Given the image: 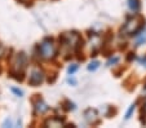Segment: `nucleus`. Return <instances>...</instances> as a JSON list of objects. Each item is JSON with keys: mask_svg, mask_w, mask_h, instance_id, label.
Returning a JSON list of instances; mask_svg holds the SVG:
<instances>
[{"mask_svg": "<svg viewBox=\"0 0 146 128\" xmlns=\"http://www.w3.org/2000/svg\"><path fill=\"white\" fill-rule=\"evenodd\" d=\"M142 18L140 17H135L132 20H129L125 25H124V29L123 30L128 34V35H138L141 30H142Z\"/></svg>", "mask_w": 146, "mask_h": 128, "instance_id": "nucleus-4", "label": "nucleus"}, {"mask_svg": "<svg viewBox=\"0 0 146 128\" xmlns=\"http://www.w3.org/2000/svg\"><path fill=\"white\" fill-rule=\"evenodd\" d=\"M98 67H100V62L98 61H93V62H91V64L88 65V70H89V71H96Z\"/></svg>", "mask_w": 146, "mask_h": 128, "instance_id": "nucleus-10", "label": "nucleus"}, {"mask_svg": "<svg viewBox=\"0 0 146 128\" xmlns=\"http://www.w3.org/2000/svg\"><path fill=\"white\" fill-rule=\"evenodd\" d=\"M84 117H86V119H87V122H88V123H92V124L98 123V115H97L96 110L88 109V110L84 113Z\"/></svg>", "mask_w": 146, "mask_h": 128, "instance_id": "nucleus-6", "label": "nucleus"}, {"mask_svg": "<svg viewBox=\"0 0 146 128\" xmlns=\"http://www.w3.org/2000/svg\"><path fill=\"white\" fill-rule=\"evenodd\" d=\"M76 70H78V65H72V66L69 67V70H67V71H69V74H74Z\"/></svg>", "mask_w": 146, "mask_h": 128, "instance_id": "nucleus-13", "label": "nucleus"}, {"mask_svg": "<svg viewBox=\"0 0 146 128\" xmlns=\"http://www.w3.org/2000/svg\"><path fill=\"white\" fill-rule=\"evenodd\" d=\"M128 7L132 12H137L140 9V1L138 0H128Z\"/></svg>", "mask_w": 146, "mask_h": 128, "instance_id": "nucleus-9", "label": "nucleus"}, {"mask_svg": "<svg viewBox=\"0 0 146 128\" xmlns=\"http://www.w3.org/2000/svg\"><path fill=\"white\" fill-rule=\"evenodd\" d=\"M48 109H49V107H48V105L43 100H39L38 102L35 103V110H36V113H38V114H43V113L47 111Z\"/></svg>", "mask_w": 146, "mask_h": 128, "instance_id": "nucleus-7", "label": "nucleus"}, {"mask_svg": "<svg viewBox=\"0 0 146 128\" xmlns=\"http://www.w3.org/2000/svg\"><path fill=\"white\" fill-rule=\"evenodd\" d=\"M12 92H14L17 96H19V97L22 96V91H19V89H17V88H12Z\"/></svg>", "mask_w": 146, "mask_h": 128, "instance_id": "nucleus-14", "label": "nucleus"}, {"mask_svg": "<svg viewBox=\"0 0 146 128\" xmlns=\"http://www.w3.org/2000/svg\"><path fill=\"white\" fill-rule=\"evenodd\" d=\"M61 43L67 47L69 49L71 50H75L80 47V43H83V40L80 39V36L75 32H67L65 34L62 38H61Z\"/></svg>", "mask_w": 146, "mask_h": 128, "instance_id": "nucleus-3", "label": "nucleus"}, {"mask_svg": "<svg viewBox=\"0 0 146 128\" xmlns=\"http://www.w3.org/2000/svg\"><path fill=\"white\" fill-rule=\"evenodd\" d=\"M45 125H48V127H62V125H64V122L61 119H57V118H53V119L47 120Z\"/></svg>", "mask_w": 146, "mask_h": 128, "instance_id": "nucleus-8", "label": "nucleus"}, {"mask_svg": "<svg viewBox=\"0 0 146 128\" xmlns=\"http://www.w3.org/2000/svg\"><path fill=\"white\" fill-rule=\"evenodd\" d=\"M43 82H44V74H43V71H40L39 69H34L30 74L29 83L34 87H38V86H40Z\"/></svg>", "mask_w": 146, "mask_h": 128, "instance_id": "nucleus-5", "label": "nucleus"}, {"mask_svg": "<svg viewBox=\"0 0 146 128\" xmlns=\"http://www.w3.org/2000/svg\"><path fill=\"white\" fill-rule=\"evenodd\" d=\"M39 54L41 58L50 60L56 56V45L52 39H44L39 45Z\"/></svg>", "mask_w": 146, "mask_h": 128, "instance_id": "nucleus-2", "label": "nucleus"}, {"mask_svg": "<svg viewBox=\"0 0 146 128\" xmlns=\"http://www.w3.org/2000/svg\"><path fill=\"white\" fill-rule=\"evenodd\" d=\"M143 111L146 113V103H145V107H143Z\"/></svg>", "mask_w": 146, "mask_h": 128, "instance_id": "nucleus-17", "label": "nucleus"}, {"mask_svg": "<svg viewBox=\"0 0 146 128\" xmlns=\"http://www.w3.org/2000/svg\"><path fill=\"white\" fill-rule=\"evenodd\" d=\"M26 65H27V60L23 53H18L16 57H14L13 62H12L11 66V74L14 76L16 79H22V75L25 72Z\"/></svg>", "mask_w": 146, "mask_h": 128, "instance_id": "nucleus-1", "label": "nucleus"}, {"mask_svg": "<svg viewBox=\"0 0 146 128\" xmlns=\"http://www.w3.org/2000/svg\"><path fill=\"white\" fill-rule=\"evenodd\" d=\"M135 111V105H131V107L128 109V111H127V114H125V119H129L131 118V115H132V113Z\"/></svg>", "mask_w": 146, "mask_h": 128, "instance_id": "nucleus-12", "label": "nucleus"}, {"mask_svg": "<svg viewBox=\"0 0 146 128\" xmlns=\"http://www.w3.org/2000/svg\"><path fill=\"white\" fill-rule=\"evenodd\" d=\"M118 61H119V57H115V58H114V60H110V61L108 62V65H109V66H110L111 64H115V62H118Z\"/></svg>", "mask_w": 146, "mask_h": 128, "instance_id": "nucleus-15", "label": "nucleus"}, {"mask_svg": "<svg viewBox=\"0 0 146 128\" xmlns=\"http://www.w3.org/2000/svg\"><path fill=\"white\" fill-rule=\"evenodd\" d=\"M142 64H143V65H145V66H146V58H145V60H142Z\"/></svg>", "mask_w": 146, "mask_h": 128, "instance_id": "nucleus-16", "label": "nucleus"}, {"mask_svg": "<svg viewBox=\"0 0 146 128\" xmlns=\"http://www.w3.org/2000/svg\"><path fill=\"white\" fill-rule=\"evenodd\" d=\"M145 43H146V31H143V32L140 35V38L137 39V45L145 44Z\"/></svg>", "mask_w": 146, "mask_h": 128, "instance_id": "nucleus-11", "label": "nucleus"}]
</instances>
